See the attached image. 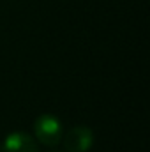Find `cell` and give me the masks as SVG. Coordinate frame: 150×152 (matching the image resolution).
<instances>
[{
    "mask_svg": "<svg viewBox=\"0 0 150 152\" xmlns=\"http://www.w3.org/2000/svg\"><path fill=\"white\" fill-rule=\"evenodd\" d=\"M4 152H37V142L28 133L16 131L4 140Z\"/></svg>",
    "mask_w": 150,
    "mask_h": 152,
    "instance_id": "3",
    "label": "cell"
},
{
    "mask_svg": "<svg viewBox=\"0 0 150 152\" xmlns=\"http://www.w3.org/2000/svg\"><path fill=\"white\" fill-rule=\"evenodd\" d=\"M62 140L67 152H87L94 145V133L87 126H74L62 134Z\"/></svg>",
    "mask_w": 150,
    "mask_h": 152,
    "instance_id": "2",
    "label": "cell"
},
{
    "mask_svg": "<svg viewBox=\"0 0 150 152\" xmlns=\"http://www.w3.org/2000/svg\"><path fill=\"white\" fill-rule=\"evenodd\" d=\"M62 124L53 115H41L36 120V136L41 143L53 147L62 140Z\"/></svg>",
    "mask_w": 150,
    "mask_h": 152,
    "instance_id": "1",
    "label": "cell"
}]
</instances>
